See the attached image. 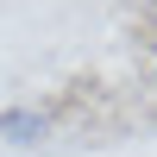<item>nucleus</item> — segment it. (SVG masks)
Returning a JSON list of instances; mask_svg holds the SVG:
<instances>
[{
  "mask_svg": "<svg viewBox=\"0 0 157 157\" xmlns=\"http://www.w3.org/2000/svg\"><path fill=\"white\" fill-rule=\"evenodd\" d=\"M0 138H6V145H44V138H50V120L38 107H6V113H0Z\"/></svg>",
  "mask_w": 157,
  "mask_h": 157,
  "instance_id": "nucleus-1",
  "label": "nucleus"
},
{
  "mask_svg": "<svg viewBox=\"0 0 157 157\" xmlns=\"http://www.w3.org/2000/svg\"><path fill=\"white\" fill-rule=\"evenodd\" d=\"M151 82H157V63H151Z\"/></svg>",
  "mask_w": 157,
  "mask_h": 157,
  "instance_id": "nucleus-2",
  "label": "nucleus"
}]
</instances>
